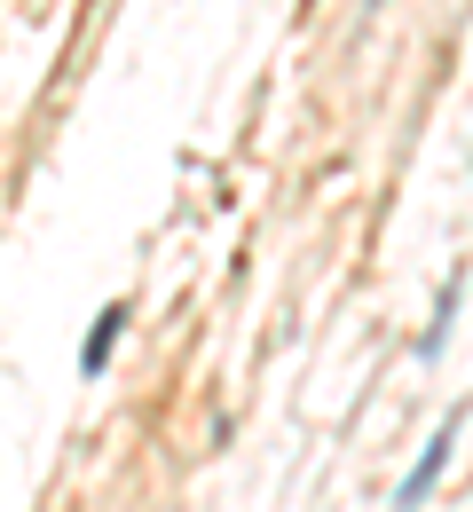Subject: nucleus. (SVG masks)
<instances>
[{"instance_id":"7ed1b4c3","label":"nucleus","mask_w":473,"mask_h":512,"mask_svg":"<svg viewBox=\"0 0 473 512\" xmlns=\"http://www.w3.org/2000/svg\"><path fill=\"white\" fill-rule=\"evenodd\" d=\"M458 316H466V268H450V284L434 300V323L418 331V363H442V347L458 339Z\"/></svg>"},{"instance_id":"f03ea898","label":"nucleus","mask_w":473,"mask_h":512,"mask_svg":"<svg viewBox=\"0 0 473 512\" xmlns=\"http://www.w3.org/2000/svg\"><path fill=\"white\" fill-rule=\"evenodd\" d=\"M127 300H103L95 308V323H87V347H79V379H103L111 371V355H119V339H127Z\"/></svg>"},{"instance_id":"f257e3e1","label":"nucleus","mask_w":473,"mask_h":512,"mask_svg":"<svg viewBox=\"0 0 473 512\" xmlns=\"http://www.w3.org/2000/svg\"><path fill=\"white\" fill-rule=\"evenodd\" d=\"M458 434H466V410H450V418H442V434L418 449V465H410L403 489H395V512H418V505H426V489H434V481L450 473V457H458Z\"/></svg>"}]
</instances>
